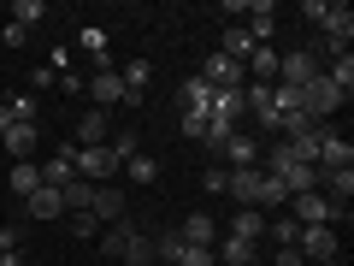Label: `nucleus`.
Segmentation results:
<instances>
[{
	"label": "nucleus",
	"mask_w": 354,
	"mask_h": 266,
	"mask_svg": "<svg viewBox=\"0 0 354 266\" xmlns=\"http://www.w3.org/2000/svg\"><path fill=\"white\" fill-rule=\"evenodd\" d=\"M295 254H301L307 266H319V260H342V237H337V225H301V231H295Z\"/></svg>",
	"instance_id": "obj_1"
},
{
	"label": "nucleus",
	"mask_w": 354,
	"mask_h": 266,
	"mask_svg": "<svg viewBox=\"0 0 354 266\" xmlns=\"http://www.w3.org/2000/svg\"><path fill=\"white\" fill-rule=\"evenodd\" d=\"M290 219L295 225H342L348 207H337V202H325L319 190H307V195H290Z\"/></svg>",
	"instance_id": "obj_2"
},
{
	"label": "nucleus",
	"mask_w": 354,
	"mask_h": 266,
	"mask_svg": "<svg viewBox=\"0 0 354 266\" xmlns=\"http://www.w3.org/2000/svg\"><path fill=\"white\" fill-rule=\"evenodd\" d=\"M124 172V160H118L113 148H77V177H83V184H95V190H101V184H113V177Z\"/></svg>",
	"instance_id": "obj_3"
},
{
	"label": "nucleus",
	"mask_w": 354,
	"mask_h": 266,
	"mask_svg": "<svg viewBox=\"0 0 354 266\" xmlns=\"http://www.w3.org/2000/svg\"><path fill=\"white\" fill-rule=\"evenodd\" d=\"M325 42H319V48H325V60H337V53H348V42H354V12L348 6H325Z\"/></svg>",
	"instance_id": "obj_4"
},
{
	"label": "nucleus",
	"mask_w": 354,
	"mask_h": 266,
	"mask_svg": "<svg viewBox=\"0 0 354 266\" xmlns=\"http://www.w3.org/2000/svg\"><path fill=\"white\" fill-rule=\"evenodd\" d=\"M319 71H325V65H319V53H307V48L278 53V83H283V89H301V83H313Z\"/></svg>",
	"instance_id": "obj_5"
},
{
	"label": "nucleus",
	"mask_w": 354,
	"mask_h": 266,
	"mask_svg": "<svg viewBox=\"0 0 354 266\" xmlns=\"http://www.w3.org/2000/svg\"><path fill=\"white\" fill-rule=\"evenodd\" d=\"M88 95H95V107H101V113H106V107H130V89H124V77H118L106 60H101V71L88 77Z\"/></svg>",
	"instance_id": "obj_6"
},
{
	"label": "nucleus",
	"mask_w": 354,
	"mask_h": 266,
	"mask_svg": "<svg viewBox=\"0 0 354 266\" xmlns=\"http://www.w3.org/2000/svg\"><path fill=\"white\" fill-rule=\"evenodd\" d=\"M201 83L207 89H242L248 71H242L236 60H225V53H207V60H201Z\"/></svg>",
	"instance_id": "obj_7"
},
{
	"label": "nucleus",
	"mask_w": 354,
	"mask_h": 266,
	"mask_svg": "<svg viewBox=\"0 0 354 266\" xmlns=\"http://www.w3.org/2000/svg\"><path fill=\"white\" fill-rule=\"evenodd\" d=\"M88 213L101 219V225H118V219H130V195L118 190V184H101V190H95V202H88Z\"/></svg>",
	"instance_id": "obj_8"
},
{
	"label": "nucleus",
	"mask_w": 354,
	"mask_h": 266,
	"mask_svg": "<svg viewBox=\"0 0 354 266\" xmlns=\"http://www.w3.org/2000/svg\"><path fill=\"white\" fill-rule=\"evenodd\" d=\"M71 177H77V142H59V154L41 160V184H48V190H65Z\"/></svg>",
	"instance_id": "obj_9"
},
{
	"label": "nucleus",
	"mask_w": 354,
	"mask_h": 266,
	"mask_svg": "<svg viewBox=\"0 0 354 266\" xmlns=\"http://www.w3.org/2000/svg\"><path fill=\"white\" fill-rule=\"evenodd\" d=\"M218 154H225V172H260V142L242 136V130H236V136H230Z\"/></svg>",
	"instance_id": "obj_10"
},
{
	"label": "nucleus",
	"mask_w": 354,
	"mask_h": 266,
	"mask_svg": "<svg viewBox=\"0 0 354 266\" xmlns=\"http://www.w3.org/2000/svg\"><path fill=\"white\" fill-rule=\"evenodd\" d=\"M348 160H354V142L337 136V130H325V136H319V172H342Z\"/></svg>",
	"instance_id": "obj_11"
},
{
	"label": "nucleus",
	"mask_w": 354,
	"mask_h": 266,
	"mask_svg": "<svg viewBox=\"0 0 354 266\" xmlns=\"http://www.w3.org/2000/svg\"><path fill=\"white\" fill-rule=\"evenodd\" d=\"M225 237H236V242H248V249H254V242L266 237V213H260V207H236V213H230V231H225Z\"/></svg>",
	"instance_id": "obj_12"
},
{
	"label": "nucleus",
	"mask_w": 354,
	"mask_h": 266,
	"mask_svg": "<svg viewBox=\"0 0 354 266\" xmlns=\"http://www.w3.org/2000/svg\"><path fill=\"white\" fill-rule=\"evenodd\" d=\"M106 136H113V113H101V107H95V113L77 118V148H101Z\"/></svg>",
	"instance_id": "obj_13"
},
{
	"label": "nucleus",
	"mask_w": 354,
	"mask_h": 266,
	"mask_svg": "<svg viewBox=\"0 0 354 266\" xmlns=\"http://www.w3.org/2000/svg\"><path fill=\"white\" fill-rule=\"evenodd\" d=\"M136 237H142V225H136V219H118V225H101V254H118V260H124V249H130Z\"/></svg>",
	"instance_id": "obj_14"
},
{
	"label": "nucleus",
	"mask_w": 354,
	"mask_h": 266,
	"mask_svg": "<svg viewBox=\"0 0 354 266\" xmlns=\"http://www.w3.org/2000/svg\"><path fill=\"white\" fill-rule=\"evenodd\" d=\"M242 71H248L254 83H278V48H272V42H260V48L242 60Z\"/></svg>",
	"instance_id": "obj_15"
},
{
	"label": "nucleus",
	"mask_w": 354,
	"mask_h": 266,
	"mask_svg": "<svg viewBox=\"0 0 354 266\" xmlns=\"http://www.w3.org/2000/svg\"><path fill=\"white\" fill-rule=\"evenodd\" d=\"M242 12H248V24H242V30H248L254 42H266L272 30H278V6H272V0H254V6H242Z\"/></svg>",
	"instance_id": "obj_16"
},
{
	"label": "nucleus",
	"mask_w": 354,
	"mask_h": 266,
	"mask_svg": "<svg viewBox=\"0 0 354 266\" xmlns=\"http://www.w3.org/2000/svg\"><path fill=\"white\" fill-rule=\"evenodd\" d=\"M177 237H183V242H195V249H213V242H218V225H213L207 213H189L183 225H177Z\"/></svg>",
	"instance_id": "obj_17"
},
{
	"label": "nucleus",
	"mask_w": 354,
	"mask_h": 266,
	"mask_svg": "<svg viewBox=\"0 0 354 266\" xmlns=\"http://www.w3.org/2000/svg\"><path fill=\"white\" fill-rule=\"evenodd\" d=\"M0 142H6V154H12V160H30V154H36V142H41V130H36V125H12V130H0Z\"/></svg>",
	"instance_id": "obj_18"
},
{
	"label": "nucleus",
	"mask_w": 354,
	"mask_h": 266,
	"mask_svg": "<svg viewBox=\"0 0 354 266\" xmlns=\"http://www.w3.org/2000/svg\"><path fill=\"white\" fill-rule=\"evenodd\" d=\"M225 195H236V207H260V172H230Z\"/></svg>",
	"instance_id": "obj_19"
},
{
	"label": "nucleus",
	"mask_w": 354,
	"mask_h": 266,
	"mask_svg": "<svg viewBox=\"0 0 354 266\" xmlns=\"http://www.w3.org/2000/svg\"><path fill=\"white\" fill-rule=\"evenodd\" d=\"M24 213H30V219H59L65 202H59V190H48V184H41L36 195H24Z\"/></svg>",
	"instance_id": "obj_20"
},
{
	"label": "nucleus",
	"mask_w": 354,
	"mask_h": 266,
	"mask_svg": "<svg viewBox=\"0 0 354 266\" xmlns=\"http://www.w3.org/2000/svg\"><path fill=\"white\" fill-rule=\"evenodd\" d=\"M254 48H260V42H254V36H248V30H242V24H230V30H225V42H218V53H225V60H236V65L248 60Z\"/></svg>",
	"instance_id": "obj_21"
},
{
	"label": "nucleus",
	"mask_w": 354,
	"mask_h": 266,
	"mask_svg": "<svg viewBox=\"0 0 354 266\" xmlns=\"http://www.w3.org/2000/svg\"><path fill=\"white\" fill-rule=\"evenodd\" d=\"M177 101H183V113H213V89L201 77H189V83L177 89Z\"/></svg>",
	"instance_id": "obj_22"
},
{
	"label": "nucleus",
	"mask_w": 354,
	"mask_h": 266,
	"mask_svg": "<svg viewBox=\"0 0 354 266\" xmlns=\"http://www.w3.org/2000/svg\"><path fill=\"white\" fill-rule=\"evenodd\" d=\"M325 77H330V89H337L342 101H348V89H354V53H337V60L325 65Z\"/></svg>",
	"instance_id": "obj_23"
},
{
	"label": "nucleus",
	"mask_w": 354,
	"mask_h": 266,
	"mask_svg": "<svg viewBox=\"0 0 354 266\" xmlns=\"http://www.w3.org/2000/svg\"><path fill=\"white\" fill-rule=\"evenodd\" d=\"M41 190V166H30V160H12V195L24 202V195H36Z\"/></svg>",
	"instance_id": "obj_24"
},
{
	"label": "nucleus",
	"mask_w": 354,
	"mask_h": 266,
	"mask_svg": "<svg viewBox=\"0 0 354 266\" xmlns=\"http://www.w3.org/2000/svg\"><path fill=\"white\" fill-rule=\"evenodd\" d=\"M213 254H218V266H254V249H248V242H236V237H218Z\"/></svg>",
	"instance_id": "obj_25"
},
{
	"label": "nucleus",
	"mask_w": 354,
	"mask_h": 266,
	"mask_svg": "<svg viewBox=\"0 0 354 266\" xmlns=\"http://www.w3.org/2000/svg\"><path fill=\"white\" fill-rule=\"evenodd\" d=\"M230 136H236V118H213V113H207V130H201V148H213V154H218V148H225Z\"/></svg>",
	"instance_id": "obj_26"
},
{
	"label": "nucleus",
	"mask_w": 354,
	"mask_h": 266,
	"mask_svg": "<svg viewBox=\"0 0 354 266\" xmlns=\"http://www.w3.org/2000/svg\"><path fill=\"white\" fill-rule=\"evenodd\" d=\"M41 18H48V6H41V0H12V18H6V24H18V30H36Z\"/></svg>",
	"instance_id": "obj_27"
},
{
	"label": "nucleus",
	"mask_w": 354,
	"mask_h": 266,
	"mask_svg": "<svg viewBox=\"0 0 354 266\" xmlns=\"http://www.w3.org/2000/svg\"><path fill=\"white\" fill-rule=\"evenodd\" d=\"M124 177H130V184H153V177H160V160H153V154H130Z\"/></svg>",
	"instance_id": "obj_28"
},
{
	"label": "nucleus",
	"mask_w": 354,
	"mask_h": 266,
	"mask_svg": "<svg viewBox=\"0 0 354 266\" xmlns=\"http://www.w3.org/2000/svg\"><path fill=\"white\" fill-rule=\"evenodd\" d=\"M260 207H290V190H283V177L260 172Z\"/></svg>",
	"instance_id": "obj_29"
},
{
	"label": "nucleus",
	"mask_w": 354,
	"mask_h": 266,
	"mask_svg": "<svg viewBox=\"0 0 354 266\" xmlns=\"http://www.w3.org/2000/svg\"><path fill=\"white\" fill-rule=\"evenodd\" d=\"M106 148H113L118 160H130V154H142V136H136V130H113V136H106Z\"/></svg>",
	"instance_id": "obj_30"
},
{
	"label": "nucleus",
	"mask_w": 354,
	"mask_h": 266,
	"mask_svg": "<svg viewBox=\"0 0 354 266\" xmlns=\"http://www.w3.org/2000/svg\"><path fill=\"white\" fill-rule=\"evenodd\" d=\"M6 113H12V125H36V95H12Z\"/></svg>",
	"instance_id": "obj_31"
},
{
	"label": "nucleus",
	"mask_w": 354,
	"mask_h": 266,
	"mask_svg": "<svg viewBox=\"0 0 354 266\" xmlns=\"http://www.w3.org/2000/svg\"><path fill=\"white\" fill-rule=\"evenodd\" d=\"M124 260H130V266H153V237H148V231H142V237L124 249Z\"/></svg>",
	"instance_id": "obj_32"
},
{
	"label": "nucleus",
	"mask_w": 354,
	"mask_h": 266,
	"mask_svg": "<svg viewBox=\"0 0 354 266\" xmlns=\"http://www.w3.org/2000/svg\"><path fill=\"white\" fill-rule=\"evenodd\" d=\"M77 48L95 53V65H101V60H106V30H83V36H77Z\"/></svg>",
	"instance_id": "obj_33"
},
{
	"label": "nucleus",
	"mask_w": 354,
	"mask_h": 266,
	"mask_svg": "<svg viewBox=\"0 0 354 266\" xmlns=\"http://www.w3.org/2000/svg\"><path fill=\"white\" fill-rule=\"evenodd\" d=\"M177 266H218V254H213V249H195V242H183Z\"/></svg>",
	"instance_id": "obj_34"
},
{
	"label": "nucleus",
	"mask_w": 354,
	"mask_h": 266,
	"mask_svg": "<svg viewBox=\"0 0 354 266\" xmlns=\"http://www.w3.org/2000/svg\"><path fill=\"white\" fill-rule=\"evenodd\" d=\"M71 237H101V219L95 213H71Z\"/></svg>",
	"instance_id": "obj_35"
},
{
	"label": "nucleus",
	"mask_w": 354,
	"mask_h": 266,
	"mask_svg": "<svg viewBox=\"0 0 354 266\" xmlns=\"http://www.w3.org/2000/svg\"><path fill=\"white\" fill-rule=\"evenodd\" d=\"M177 130H183L189 142H201V130H207V113H183V125H177Z\"/></svg>",
	"instance_id": "obj_36"
},
{
	"label": "nucleus",
	"mask_w": 354,
	"mask_h": 266,
	"mask_svg": "<svg viewBox=\"0 0 354 266\" xmlns=\"http://www.w3.org/2000/svg\"><path fill=\"white\" fill-rule=\"evenodd\" d=\"M325 6H330V0H301V18H307V24H325Z\"/></svg>",
	"instance_id": "obj_37"
},
{
	"label": "nucleus",
	"mask_w": 354,
	"mask_h": 266,
	"mask_svg": "<svg viewBox=\"0 0 354 266\" xmlns=\"http://www.w3.org/2000/svg\"><path fill=\"white\" fill-rule=\"evenodd\" d=\"M53 77H59L53 65H36V71H30V89H53Z\"/></svg>",
	"instance_id": "obj_38"
},
{
	"label": "nucleus",
	"mask_w": 354,
	"mask_h": 266,
	"mask_svg": "<svg viewBox=\"0 0 354 266\" xmlns=\"http://www.w3.org/2000/svg\"><path fill=\"white\" fill-rule=\"evenodd\" d=\"M0 42H6V48H24V42H30V30H18V24H6V30H0Z\"/></svg>",
	"instance_id": "obj_39"
},
{
	"label": "nucleus",
	"mask_w": 354,
	"mask_h": 266,
	"mask_svg": "<svg viewBox=\"0 0 354 266\" xmlns=\"http://www.w3.org/2000/svg\"><path fill=\"white\" fill-rule=\"evenodd\" d=\"M225 184H230V172H225V166H213V172H207V190H213V195H225Z\"/></svg>",
	"instance_id": "obj_40"
},
{
	"label": "nucleus",
	"mask_w": 354,
	"mask_h": 266,
	"mask_svg": "<svg viewBox=\"0 0 354 266\" xmlns=\"http://www.w3.org/2000/svg\"><path fill=\"white\" fill-rule=\"evenodd\" d=\"M18 242H24V237H18V225H0V254H12Z\"/></svg>",
	"instance_id": "obj_41"
},
{
	"label": "nucleus",
	"mask_w": 354,
	"mask_h": 266,
	"mask_svg": "<svg viewBox=\"0 0 354 266\" xmlns=\"http://www.w3.org/2000/svg\"><path fill=\"white\" fill-rule=\"evenodd\" d=\"M272 266H307V260H301L295 249H278V254H272Z\"/></svg>",
	"instance_id": "obj_42"
},
{
	"label": "nucleus",
	"mask_w": 354,
	"mask_h": 266,
	"mask_svg": "<svg viewBox=\"0 0 354 266\" xmlns=\"http://www.w3.org/2000/svg\"><path fill=\"white\" fill-rule=\"evenodd\" d=\"M0 266H24V254H18V249H12V254H0Z\"/></svg>",
	"instance_id": "obj_43"
},
{
	"label": "nucleus",
	"mask_w": 354,
	"mask_h": 266,
	"mask_svg": "<svg viewBox=\"0 0 354 266\" xmlns=\"http://www.w3.org/2000/svg\"><path fill=\"white\" fill-rule=\"evenodd\" d=\"M319 266H342V260H319Z\"/></svg>",
	"instance_id": "obj_44"
}]
</instances>
